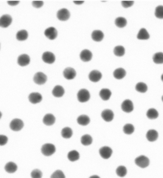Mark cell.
<instances>
[{
  "mask_svg": "<svg viewBox=\"0 0 163 178\" xmlns=\"http://www.w3.org/2000/svg\"><path fill=\"white\" fill-rule=\"evenodd\" d=\"M55 152V146L51 143L44 144L41 148L42 153L45 156H50Z\"/></svg>",
  "mask_w": 163,
  "mask_h": 178,
  "instance_id": "obj_1",
  "label": "cell"
},
{
  "mask_svg": "<svg viewBox=\"0 0 163 178\" xmlns=\"http://www.w3.org/2000/svg\"><path fill=\"white\" fill-rule=\"evenodd\" d=\"M149 160L144 155L139 156L135 159L136 165L141 168H145L149 165Z\"/></svg>",
  "mask_w": 163,
  "mask_h": 178,
  "instance_id": "obj_2",
  "label": "cell"
},
{
  "mask_svg": "<svg viewBox=\"0 0 163 178\" xmlns=\"http://www.w3.org/2000/svg\"><path fill=\"white\" fill-rule=\"evenodd\" d=\"M90 92L86 89H82L78 92L77 97L78 100L81 103L86 102L90 98Z\"/></svg>",
  "mask_w": 163,
  "mask_h": 178,
  "instance_id": "obj_3",
  "label": "cell"
},
{
  "mask_svg": "<svg viewBox=\"0 0 163 178\" xmlns=\"http://www.w3.org/2000/svg\"><path fill=\"white\" fill-rule=\"evenodd\" d=\"M24 126V122L20 119L15 118L10 123V129L14 131H19L21 130Z\"/></svg>",
  "mask_w": 163,
  "mask_h": 178,
  "instance_id": "obj_4",
  "label": "cell"
},
{
  "mask_svg": "<svg viewBox=\"0 0 163 178\" xmlns=\"http://www.w3.org/2000/svg\"><path fill=\"white\" fill-rule=\"evenodd\" d=\"M33 80L36 84L42 85L47 81V77L43 73L38 72L35 75Z\"/></svg>",
  "mask_w": 163,
  "mask_h": 178,
  "instance_id": "obj_5",
  "label": "cell"
},
{
  "mask_svg": "<svg viewBox=\"0 0 163 178\" xmlns=\"http://www.w3.org/2000/svg\"><path fill=\"white\" fill-rule=\"evenodd\" d=\"M71 14L67 9L63 8L59 10L57 13V18L61 21H66L69 19Z\"/></svg>",
  "mask_w": 163,
  "mask_h": 178,
  "instance_id": "obj_6",
  "label": "cell"
},
{
  "mask_svg": "<svg viewBox=\"0 0 163 178\" xmlns=\"http://www.w3.org/2000/svg\"><path fill=\"white\" fill-rule=\"evenodd\" d=\"M99 153L103 159H108L112 155V150L111 148L107 146H104L100 149Z\"/></svg>",
  "mask_w": 163,
  "mask_h": 178,
  "instance_id": "obj_7",
  "label": "cell"
},
{
  "mask_svg": "<svg viewBox=\"0 0 163 178\" xmlns=\"http://www.w3.org/2000/svg\"><path fill=\"white\" fill-rule=\"evenodd\" d=\"M12 22V17L9 14H4L0 18V26L2 28H7Z\"/></svg>",
  "mask_w": 163,
  "mask_h": 178,
  "instance_id": "obj_8",
  "label": "cell"
},
{
  "mask_svg": "<svg viewBox=\"0 0 163 178\" xmlns=\"http://www.w3.org/2000/svg\"><path fill=\"white\" fill-rule=\"evenodd\" d=\"M45 36L51 40H53L57 38L58 36V32L55 28L53 27H50L45 30Z\"/></svg>",
  "mask_w": 163,
  "mask_h": 178,
  "instance_id": "obj_9",
  "label": "cell"
},
{
  "mask_svg": "<svg viewBox=\"0 0 163 178\" xmlns=\"http://www.w3.org/2000/svg\"><path fill=\"white\" fill-rule=\"evenodd\" d=\"M63 76L66 79L71 80L76 77V71L71 67H67L63 71Z\"/></svg>",
  "mask_w": 163,
  "mask_h": 178,
  "instance_id": "obj_10",
  "label": "cell"
},
{
  "mask_svg": "<svg viewBox=\"0 0 163 178\" xmlns=\"http://www.w3.org/2000/svg\"><path fill=\"white\" fill-rule=\"evenodd\" d=\"M121 108L123 111L126 113H130L133 110V105L132 101L129 99L124 100L122 103Z\"/></svg>",
  "mask_w": 163,
  "mask_h": 178,
  "instance_id": "obj_11",
  "label": "cell"
},
{
  "mask_svg": "<svg viewBox=\"0 0 163 178\" xmlns=\"http://www.w3.org/2000/svg\"><path fill=\"white\" fill-rule=\"evenodd\" d=\"M55 56L50 52H46L42 55V60L45 63L51 64L55 61Z\"/></svg>",
  "mask_w": 163,
  "mask_h": 178,
  "instance_id": "obj_12",
  "label": "cell"
},
{
  "mask_svg": "<svg viewBox=\"0 0 163 178\" xmlns=\"http://www.w3.org/2000/svg\"><path fill=\"white\" fill-rule=\"evenodd\" d=\"M102 74L98 70H93L90 72L88 75V78L92 82H98L101 79Z\"/></svg>",
  "mask_w": 163,
  "mask_h": 178,
  "instance_id": "obj_13",
  "label": "cell"
},
{
  "mask_svg": "<svg viewBox=\"0 0 163 178\" xmlns=\"http://www.w3.org/2000/svg\"><path fill=\"white\" fill-rule=\"evenodd\" d=\"M29 101L33 104L40 102L42 100V96L40 93L34 92L31 93L28 97Z\"/></svg>",
  "mask_w": 163,
  "mask_h": 178,
  "instance_id": "obj_14",
  "label": "cell"
},
{
  "mask_svg": "<svg viewBox=\"0 0 163 178\" xmlns=\"http://www.w3.org/2000/svg\"><path fill=\"white\" fill-rule=\"evenodd\" d=\"M101 117L106 122H111L113 120L114 113L110 109H105L102 111L101 114Z\"/></svg>",
  "mask_w": 163,
  "mask_h": 178,
  "instance_id": "obj_15",
  "label": "cell"
},
{
  "mask_svg": "<svg viewBox=\"0 0 163 178\" xmlns=\"http://www.w3.org/2000/svg\"><path fill=\"white\" fill-rule=\"evenodd\" d=\"M30 62V59L27 54H22L18 57L17 62L19 65L21 66H25L29 64Z\"/></svg>",
  "mask_w": 163,
  "mask_h": 178,
  "instance_id": "obj_16",
  "label": "cell"
},
{
  "mask_svg": "<svg viewBox=\"0 0 163 178\" xmlns=\"http://www.w3.org/2000/svg\"><path fill=\"white\" fill-rule=\"evenodd\" d=\"M92 57V53L90 50L85 49L81 51L80 54V58L83 62H87L91 61Z\"/></svg>",
  "mask_w": 163,
  "mask_h": 178,
  "instance_id": "obj_17",
  "label": "cell"
},
{
  "mask_svg": "<svg viewBox=\"0 0 163 178\" xmlns=\"http://www.w3.org/2000/svg\"><path fill=\"white\" fill-rule=\"evenodd\" d=\"M55 118L52 114H46L43 118V122L47 126H52L55 122Z\"/></svg>",
  "mask_w": 163,
  "mask_h": 178,
  "instance_id": "obj_18",
  "label": "cell"
},
{
  "mask_svg": "<svg viewBox=\"0 0 163 178\" xmlns=\"http://www.w3.org/2000/svg\"><path fill=\"white\" fill-rule=\"evenodd\" d=\"M146 139L150 142H153L157 140L158 137V132L154 129L148 130L146 135Z\"/></svg>",
  "mask_w": 163,
  "mask_h": 178,
  "instance_id": "obj_19",
  "label": "cell"
},
{
  "mask_svg": "<svg viewBox=\"0 0 163 178\" xmlns=\"http://www.w3.org/2000/svg\"><path fill=\"white\" fill-rule=\"evenodd\" d=\"M65 93L64 88L61 85H56L52 90V94L55 97H61Z\"/></svg>",
  "mask_w": 163,
  "mask_h": 178,
  "instance_id": "obj_20",
  "label": "cell"
},
{
  "mask_svg": "<svg viewBox=\"0 0 163 178\" xmlns=\"http://www.w3.org/2000/svg\"><path fill=\"white\" fill-rule=\"evenodd\" d=\"M104 38V33L100 30H95L92 34V39L96 42H100Z\"/></svg>",
  "mask_w": 163,
  "mask_h": 178,
  "instance_id": "obj_21",
  "label": "cell"
},
{
  "mask_svg": "<svg viewBox=\"0 0 163 178\" xmlns=\"http://www.w3.org/2000/svg\"><path fill=\"white\" fill-rule=\"evenodd\" d=\"M77 122L81 126H87L90 123V117L85 115H82L77 118Z\"/></svg>",
  "mask_w": 163,
  "mask_h": 178,
  "instance_id": "obj_22",
  "label": "cell"
},
{
  "mask_svg": "<svg viewBox=\"0 0 163 178\" xmlns=\"http://www.w3.org/2000/svg\"><path fill=\"white\" fill-rule=\"evenodd\" d=\"M126 74L125 70L122 68H117L113 72V76L117 79H123L126 76Z\"/></svg>",
  "mask_w": 163,
  "mask_h": 178,
  "instance_id": "obj_23",
  "label": "cell"
},
{
  "mask_svg": "<svg viewBox=\"0 0 163 178\" xmlns=\"http://www.w3.org/2000/svg\"><path fill=\"white\" fill-rule=\"evenodd\" d=\"M112 95V92L109 89H102L100 92V96L104 101L109 100Z\"/></svg>",
  "mask_w": 163,
  "mask_h": 178,
  "instance_id": "obj_24",
  "label": "cell"
},
{
  "mask_svg": "<svg viewBox=\"0 0 163 178\" xmlns=\"http://www.w3.org/2000/svg\"><path fill=\"white\" fill-rule=\"evenodd\" d=\"M4 168L7 172L9 173H13L17 171V166L16 164L14 162H9L6 164Z\"/></svg>",
  "mask_w": 163,
  "mask_h": 178,
  "instance_id": "obj_25",
  "label": "cell"
},
{
  "mask_svg": "<svg viewBox=\"0 0 163 178\" xmlns=\"http://www.w3.org/2000/svg\"><path fill=\"white\" fill-rule=\"evenodd\" d=\"M67 158L70 161L74 162L79 160V154L76 150H71L68 152Z\"/></svg>",
  "mask_w": 163,
  "mask_h": 178,
  "instance_id": "obj_26",
  "label": "cell"
},
{
  "mask_svg": "<svg viewBox=\"0 0 163 178\" xmlns=\"http://www.w3.org/2000/svg\"><path fill=\"white\" fill-rule=\"evenodd\" d=\"M137 38L139 40H147L149 38L150 35L146 29L142 28L139 32Z\"/></svg>",
  "mask_w": 163,
  "mask_h": 178,
  "instance_id": "obj_27",
  "label": "cell"
},
{
  "mask_svg": "<svg viewBox=\"0 0 163 178\" xmlns=\"http://www.w3.org/2000/svg\"><path fill=\"white\" fill-rule=\"evenodd\" d=\"M73 131L69 127H66L61 131V136L64 139H70L72 136Z\"/></svg>",
  "mask_w": 163,
  "mask_h": 178,
  "instance_id": "obj_28",
  "label": "cell"
},
{
  "mask_svg": "<svg viewBox=\"0 0 163 178\" xmlns=\"http://www.w3.org/2000/svg\"><path fill=\"white\" fill-rule=\"evenodd\" d=\"M80 141L84 146H89L92 143V138L90 135H84L81 137Z\"/></svg>",
  "mask_w": 163,
  "mask_h": 178,
  "instance_id": "obj_29",
  "label": "cell"
},
{
  "mask_svg": "<svg viewBox=\"0 0 163 178\" xmlns=\"http://www.w3.org/2000/svg\"><path fill=\"white\" fill-rule=\"evenodd\" d=\"M146 116L149 119L155 120L159 116V114L155 109H150L147 111Z\"/></svg>",
  "mask_w": 163,
  "mask_h": 178,
  "instance_id": "obj_30",
  "label": "cell"
},
{
  "mask_svg": "<svg viewBox=\"0 0 163 178\" xmlns=\"http://www.w3.org/2000/svg\"><path fill=\"white\" fill-rule=\"evenodd\" d=\"M28 34L26 30H22L18 31L16 34V39L18 41H25L27 39Z\"/></svg>",
  "mask_w": 163,
  "mask_h": 178,
  "instance_id": "obj_31",
  "label": "cell"
},
{
  "mask_svg": "<svg viewBox=\"0 0 163 178\" xmlns=\"http://www.w3.org/2000/svg\"><path fill=\"white\" fill-rule=\"evenodd\" d=\"M115 24L119 28H124L127 25V20L124 17H118L115 19Z\"/></svg>",
  "mask_w": 163,
  "mask_h": 178,
  "instance_id": "obj_32",
  "label": "cell"
},
{
  "mask_svg": "<svg viewBox=\"0 0 163 178\" xmlns=\"http://www.w3.org/2000/svg\"><path fill=\"white\" fill-rule=\"evenodd\" d=\"M153 62L159 64L163 63V53L162 52H158L155 53L153 57Z\"/></svg>",
  "mask_w": 163,
  "mask_h": 178,
  "instance_id": "obj_33",
  "label": "cell"
},
{
  "mask_svg": "<svg viewBox=\"0 0 163 178\" xmlns=\"http://www.w3.org/2000/svg\"><path fill=\"white\" fill-rule=\"evenodd\" d=\"M147 86L145 83L143 82H139L137 84L136 86V89L140 93H145L147 91Z\"/></svg>",
  "mask_w": 163,
  "mask_h": 178,
  "instance_id": "obj_34",
  "label": "cell"
},
{
  "mask_svg": "<svg viewBox=\"0 0 163 178\" xmlns=\"http://www.w3.org/2000/svg\"><path fill=\"white\" fill-rule=\"evenodd\" d=\"M116 174L120 177H124L127 174V169L124 166H120L117 168L116 171Z\"/></svg>",
  "mask_w": 163,
  "mask_h": 178,
  "instance_id": "obj_35",
  "label": "cell"
},
{
  "mask_svg": "<svg viewBox=\"0 0 163 178\" xmlns=\"http://www.w3.org/2000/svg\"><path fill=\"white\" fill-rule=\"evenodd\" d=\"M123 131L126 134H132L133 133L134 131V127L132 124H126L123 128Z\"/></svg>",
  "mask_w": 163,
  "mask_h": 178,
  "instance_id": "obj_36",
  "label": "cell"
},
{
  "mask_svg": "<svg viewBox=\"0 0 163 178\" xmlns=\"http://www.w3.org/2000/svg\"><path fill=\"white\" fill-rule=\"evenodd\" d=\"M113 53L115 56L122 57L125 53V49L123 46H117L114 48Z\"/></svg>",
  "mask_w": 163,
  "mask_h": 178,
  "instance_id": "obj_37",
  "label": "cell"
},
{
  "mask_svg": "<svg viewBox=\"0 0 163 178\" xmlns=\"http://www.w3.org/2000/svg\"><path fill=\"white\" fill-rule=\"evenodd\" d=\"M155 14L157 18L163 19V6H158L156 7Z\"/></svg>",
  "mask_w": 163,
  "mask_h": 178,
  "instance_id": "obj_38",
  "label": "cell"
},
{
  "mask_svg": "<svg viewBox=\"0 0 163 178\" xmlns=\"http://www.w3.org/2000/svg\"><path fill=\"white\" fill-rule=\"evenodd\" d=\"M50 178H66L62 171L57 170L51 175Z\"/></svg>",
  "mask_w": 163,
  "mask_h": 178,
  "instance_id": "obj_39",
  "label": "cell"
},
{
  "mask_svg": "<svg viewBox=\"0 0 163 178\" xmlns=\"http://www.w3.org/2000/svg\"><path fill=\"white\" fill-rule=\"evenodd\" d=\"M42 172L41 171L38 169H35L32 171L31 173L32 178H42Z\"/></svg>",
  "mask_w": 163,
  "mask_h": 178,
  "instance_id": "obj_40",
  "label": "cell"
},
{
  "mask_svg": "<svg viewBox=\"0 0 163 178\" xmlns=\"http://www.w3.org/2000/svg\"><path fill=\"white\" fill-rule=\"evenodd\" d=\"M44 2L41 1H34L32 2V6L36 8H40L43 6Z\"/></svg>",
  "mask_w": 163,
  "mask_h": 178,
  "instance_id": "obj_41",
  "label": "cell"
},
{
  "mask_svg": "<svg viewBox=\"0 0 163 178\" xmlns=\"http://www.w3.org/2000/svg\"><path fill=\"white\" fill-rule=\"evenodd\" d=\"M134 3V2L132 1H123L122 2V5L124 8H127L132 6Z\"/></svg>",
  "mask_w": 163,
  "mask_h": 178,
  "instance_id": "obj_42",
  "label": "cell"
},
{
  "mask_svg": "<svg viewBox=\"0 0 163 178\" xmlns=\"http://www.w3.org/2000/svg\"><path fill=\"white\" fill-rule=\"evenodd\" d=\"M8 140V138L6 136L0 135V145L2 146L6 145L7 143Z\"/></svg>",
  "mask_w": 163,
  "mask_h": 178,
  "instance_id": "obj_43",
  "label": "cell"
},
{
  "mask_svg": "<svg viewBox=\"0 0 163 178\" xmlns=\"http://www.w3.org/2000/svg\"><path fill=\"white\" fill-rule=\"evenodd\" d=\"M19 2H20L18 1H7L8 4L11 6H16Z\"/></svg>",
  "mask_w": 163,
  "mask_h": 178,
  "instance_id": "obj_44",
  "label": "cell"
},
{
  "mask_svg": "<svg viewBox=\"0 0 163 178\" xmlns=\"http://www.w3.org/2000/svg\"><path fill=\"white\" fill-rule=\"evenodd\" d=\"M84 2V1H74V2L76 4H78V5H79V4H82L83 2Z\"/></svg>",
  "mask_w": 163,
  "mask_h": 178,
  "instance_id": "obj_45",
  "label": "cell"
},
{
  "mask_svg": "<svg viewBox=\"0 0 163 178\" xmlns=\"http://www.w3.org/2000/svg\"><path fill=\"white\" fill-rule=\"evenodd\" d=\"M89 178H100V177L97 176V175H93V176H91Z\"/></svg>",
  "mask_w": 163,
  "mask_h": 178,
  "instance_id": "obj_46",
  "label": "cell"
},
{
  "mask_svg": "<svg viewBox=\"0 0 163 178\" xmlns=\"http://www.w3.org/2000/svg\"><path fill=\"white\" fill-rule=\"evenodd\" d=\"M161 80H162V81L163 82V74L162 75V76H161Z\"/></svg>",
  "mask_w": 163,
  "mask_h": 178,
  "instance_id": "obj_47",
  "label": "cell"
},
{
  "mask_svg": "<svg viewBox=\"0 0 163 178\" xmlns=\"http://www.w3.org/2000/svg\"><path fill=\"white\" fill-rule=\"evenodd\" d=\"M162 101H163V96H162Z\"/></svg>",
  "mask_w": 163,
  "mask_h": 178,
  "instance_id": "obj_48",
  "label": "cell"
}]
</instances>
